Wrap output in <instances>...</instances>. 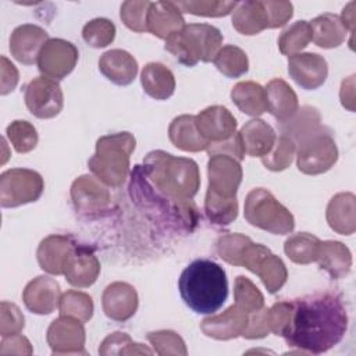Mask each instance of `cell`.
<instances>
[{
	"instance_id": "obj_1",
	"label": "cell",
	"mask_w": 356,
	"mask_h": 356,
	"mask_svg": "<svg viewBox=\"0 0 356 356\" xmlns=\"http://www.w3.org/2000/svg\"><path fill=\"white\" fill-rule=\"evenodd\" d=\"M348 328L342 298L334 292L292 300V314L282 337L300 353L318 355L339 343Z\"/></svg>"
},
{
	"instance_id": "obj_2",
	"label": "cell",
	"mask_w": 356,
	"mask_h": 356,
	"mask_svg": "<svg viewBox=\"0 0 356 356\" xmlns=\"http://www.w3.org/2000/svg\"><path fill=\"white\" fill-rule=\"evenodd\" d=\"M178 288L184 303L197 314H214L228 296L224 268L210 259H196L181 273Z\"/></svg>"
},
{
	"instance_id": "obj_3",
	"label": "cell",
	"mask_w": 356,
	"mask_h": 356,
	"mask_svg": "<svg viewBox=\"0 0 356 356\" xmlns=\"http://www.w3.org/2000/svg\"><path fill=\"white\" fill-rule=\"evenodd\" d=\"M139 168L154 189L172 200L192 202V197L199 191V167L191 159L153 150L147 153Z\"/></svg>"
},
{
	"instance_id": "obj_4",
	"label": "cell",
	"mask_w": 356,
	"mask_h": 356,
	"mask_svg": "<svg viewBox=\"0 0 356 356\" xmlns=\"http://www.w3.org/2000/svg\"><path fill=\"white\" fill-rule=\"evenodd\" d=\"M207 172L206 216L216 225H228L238 216L236 191L242 181L241 164L228 154H213L207 163Z\"/></svg>"
},
{
	"instance_id": "obj_5",
	"label": "cell",
	"mask_w": 356,
	"mask_h": 356,
	"mask_svg": "<svg viewBox=\"0 0 356 356\" xmlns=\"http://www.w3.org/2000/svg\"><path fill=\"white\" fill-rule=\"evenodd\" d=\"M129 193L132 200L156 217H165L171 225H178L184 231H192L197 224V209L193 202H177L160 193L146 179L139 165L131 174Z\"/></svg>"
},
{
	"instance_id": "obj_6",
	"label": "cell",
	"mask_w": 356,
	"mask_h": 356,
	"mask_svg": "<svg viewBox=\"0 0 356 356\" xmlns=\"http://www.w3.org/2000/svg\"><path fill=\"white\" fill-rule=\"evenodd\" d=\"M135 149V138L129 132L102 136L88 165L92 174L108 186H120L129 172V156Z\"/></svg>"
},
{
	"instance_id": "obj_7",
	"label": "cell",
	"mask_w": 356,
	"mask_h": 356,
	"mask_svg": "<svg viewBox=\"0 0 356 356\" xmlns=\"http://www.w3.org/2000/svg\"><path fill=\"white\" fill-rule=\"evenodd\" d=\"M222 33L209 24H189L165 39V50L181 64L193 67L199 61H213L221 49Z\"/></svg>"
},
{
	"instance_id": "obj_8",
	"label": "cell",
	"mask_w": 356,
	"mask_h": 356,
	"mask_svg": "<svg viewBox=\"0 0 356 356\" xmlns=\"http://www.w3.org/2000/svg\"><path fill=\"white\" fill-rule=\"evenodd\" d=\"M243 214L250 225L275 235L289 234L295 228L292 213L264 188H254L248 193Z\"/></svg>"
},
{
	"instance_id": "obj_9",
	"label": "cell",
	"mask_w": 356,
	"mask_h": 356,
	"mask_svg": "<svg viewBox=\"0 0 356 356\" xmlns=\"http://www.w3.org/2000/svg\"><path fill=\"white\" fill-rule=\"evenodd\" d=\"M298 145V170L307 175L328 171L338 160L335 140L325 127L318 125L295 142Z\"/></svg>"
},
{
	"instance_id": "obj_10",
	"label": "cell",
	"mask_w": 356,
	"mask_h": 356,
	"mask_svg": "<svg viewBox=\"0 0 356 356\" xmlns=\"http://www.w3.org/2000/svg\"><path fill=\"white\" fill-rule=\"evenodd\" d=\"M44 189L43 178L29 168H10L0 175L1 207H18L36 202Z\"/></svg>"
},
{
	"instance_id": "obj_11",
	"label": "cell",
	"mask_w": 356,
	"mask_h": 356,
	"mask_svg": "<svg viewBox=\"0 0 356 356\" xmlns=\"http://www.w3.org/2000/svg\"><path fill=\"white\" fill-rule=\"evenodd\" d=\"M24 99L31 114L42 120L58 115L64 106V95L58 82L43 75L26 85Z\"/></svg>"
},
{
	"instance_id": "obj_12",
	"label": "cell",
	"mask_w": 356,
	"mask_h": 356,
	"mask_svg": "<svg viewBox=\"0 0 356 356\" xmlns=\"http://www.w3.org/2000/svg\"><path fill=\"white\" fill-rule=\"evenodd\" d=\"M78 57L79 53L75 44L60 38H53L42 47L36 64L43 76L60 81L72 72Z\"/></svg>"
},
{
	"instance_id": "obj_13",
	"label": "cell",
	"mask_w": 356,
	"mask_h": 356,
	"mask_svg": "<svg viewBox=\"0 0 356 356\" xmlns=\"http://www.w3.org/2000/svg\"><path fill=\"white\" fill-rule=\"evenodd\" d=\"M47 343L53 355H86L83 323L60 316L47 330Z\"/></svg>"
},
{
	"instance_id": "obj_14",
	"label": "cell",
	"mask_w": 356,
	"mask_h": 356,
	"mask_svg": "<svg viewBox=\"0 0 356 356\" xmlns=\"http://www.w3.org/2000/svg\"><path fill=\"white\" fill-rule=\"evenodd\" d=\"M288 74L303 89L320 88L328 76V65L317 53H298L288 57Z\"/></svg>"
},
{
	"instance_id": "obj_15",
	"label": "cell",
	"mask_w": 356,
	"mask_h": 356,
	"mask_svg": "<svg viewBox=\"0 0 356 356\" xmlns=\"http://www.w3.org/2000/svg\"><path fill=\"white\" fill-rule=\"evenodd\" d=\"M199 134L209 142H222L236 134V118L224 106H210L195 115Z\"/></svg>"
},
{
	"instance_id": "obj_16",
	"label": "cell",
	"mask_w": 356,
	"mask_h": 356,
	"mask_svg": "<svg viewBox=\"0 0 356 356\" xmlns=\"http://www.w3.org/2000/svg\"><path fill=\"white\" fill-rule=\"evenodd\" d=\"M49 40L47 32L33 24H22L17 26L10 36L11 56L25 65L38 63L39 53Z\"/></svg>"
},
{
	"instance_id": "obj_17",
	"label": "cell",
	"mask_w": 356,
	"mask_h": 356,
	"mask_svg": "<svg viewBox=\"0 0 356 356\" xmlns=\"http://www.w3.org/2000/svg\"><path fill=\"white\" fill-rule=\"evenodd\" d=\"M100 263L95 253L82 245H75L64 264L65 280L78 288L90 286L99 277Z\"/></svg>"
},
{
	"instance_id": "obj_18",
	"label": "cell",
	"mask_w": 356,
	"mask_h": 356,
	"mask_svg": "<svg viewBox=\"0 0 356 356\" xmlns=\"http://www.w3.org/2000/svg\"><path fill=\"white\" fill-rule=\"evenodd\" d=\"M61 291L56 280L39 275L28 282L22 292L26 309L35 314H50L58 307Z\"/></svg>"
},
{
	"instance_id": "obj_19",
	"label": "cell",
	"mask_w": 356,
	"mask_h": 356,
	"mask_svg": "<svg viewBox=\"0 0 356 356\" xmlns=\"http://www.w3.org/2000/svg\"><path fill=\"white\" fill-rule=\"evenodd\" d=\"M71 197L75 209L83 214L104 210L110 202L108 191L93 175H81L72 182Z\"/></svg>"
},
{
	"instance_id": "obj_20",
	"label": "cell",
	"mask_w": 356,
	"mask_h": 356,
	"mask_svg": "<svg viewBox=\"0 0 356 356\" xmlns=\"http://www.w3.org/2000/svg\"><path fill=\"white\" fill-rule=\"evenodd\" d=\"M104 314L114 321H125L131 318L138 309V293L135 288L127 282H113L107 285L102 296Z\"/></svg>"
},
{
	"instance_id": "obj_21",
	"label": "cell",
	"mask_w": 356,
	"mask_h": 356,
	"mask_svg": "<svg viewBox=\"0 0 356 356\" xmlns=\"http://www.w3.org/2000/svg\"><path fill=\"white\" fill-rule=\"evenodd\" d=\"M248 317L249 314L246 312L241 310L236 305H232L221 314L204 318L200 328L203 334L210 338L227 341L243 334L248 324Z\"/></svg>"
},
{
	"instance_id": "obj_22",
	"label": "cell",
	"mask_w": 356,
	"mask_h": 356,
	"mask_svg": "<svg viewBox=\"0 0 356 356\" xmlns=\"http://www.w3.org/2000/svg\"><path fill=\"white\" fill-rule=\"evenodd\" d=\"M184 26V17L174 1L150 3L146 18V28L150 33L165 40Z\"/></svg>"
},
{
	"instance_id": "obj_23",
	"label": "cell",
	"mask_w": 356,
	"mask_h": 356,
	"mask_svg": "<svg viewBox=\"0 0 356 356\" xmlns=\"http://www.w3.org/2000/svg\"><path fill=\"white\" fill-rule=\"evenodd\" d=\"M100 72L113 83L127 86L132 83L138 74V63L131 53L121 49H113L99 58Z\"/></svg>"
},
{
	"instance_id": "obj_24",
	"label": "cell",
	"mask_w": 356,
	"mask_h": 356,
	"mask_svg": "<svg viewBox=\"0 0 356 356\" xmlns=\"http://www.w3.org/2000/svg\"><path fill=\"white\" fill-rule=\"evenodd\" d=\"M232 26L242 35H257L271 28L270 13L266 1H242L232 11Z\"/></svg>"
},
{
	"instance_id": "obj_25",
	"label": "cell",
	"mask_w": 356,
	"mask_h": 356,
	"mask_svg": "<svg viewBox=\"0 0 356 356\" xmlns=\"http://www.w3.org/2000/svg\"><path fill=\"white\" fill-rule=\"evenodd\" d=\"M75 243L70 236L50 235L44 238L36 252L40 268L53 275L64 273V264Z\"/></svg>"
},
{
	"instance_id": "obj_26",
	"label": "cell",
	"mask_w": 356,
	"mask_h": 356,
	"mask_svg": "<svg viewBox=\"0 0 356 356\" xmlns=\"http://www.w3.org/2000/svg\"><path fill=\"white\" fill-rule=\"evenodd\" d=\"M264 90L267 111L278 122L288 121L298 111V96L284 79H271Z\"/></svg>"
},
{
	"instance_id": "obj_27",
	"label": "cell",
	"mask_w": 356,
	"mask_h": 356,
	"mask_svg": "<svg viewBox=\"0 0 356 356\" xmlns=\"http://www.w3.org/2000/svg\"><path fill=\"white\" fill-rule=\"evenodd\" d=\"M239 135L245 154L250 157H263L268 154L277 139L273 127L259 118L248 121L239 131Z\"/></svg>"
},
{
	"instance_id": "obj_28",
	"label": "cell",
	"mask_w": 356,
	"mask_h": 356,
	"mask_svg": "<svg viewBox=\"0 0 356 356\" xmlns=\"http://www.w3.org/2000/svg\"><path fill=\"white\" fill-rule=\"evenodd\" d=\"M171 143L184 152H200L209 147V142L199 134L195 115L184 114L175 117L168 128Z\"/></svg>"
},
{
	"instance_id": "obj_29",
	"label": "cell",
	"mask_w": 356,
	"mask_h": 356,
	"mask_svg": "<svg viewBox=\"0 0 356 356\" xmlns=\"http://www.w3.org/2000/svg\"><path fill=\"white\" fill-rule=\"evenodd\" d=\"M143 90L156 100H167L174 95V74L161 63H147L140 72Z\"/></svg>"
},
{
	"instance_id": "obj_30",
	"label": "cell",
	"mask_w": 356,
	"mask_h": 356,
	"mask_svg": "<svg viewBox=\"0 0 356 356\" xmlns=\"http://www.w3.org/2000/svg\"><path fill=\"white\" fill-rule=\"evenodd\" d=\"M320 268L327 271L332 278L339 280L350 271L352 254L349 249L337 241L320 242L317 260Z\"/></svg>"
},
{
	"instance_id": "obj_31",
	"label": "cell",
	"mask_w": 356,
	"mask_h": 356,
	"mask_svg": "<svg viewBox=\"0 0 356 356\" xmlns=\"http://www.w3.org/2000/svg\"><path fill=\"white\" fill-rule=\"evenodd\" d=\"M309 24L312 29V40L318 47H338L346 38V28L342 25L341 18L335 14L324 13L312 19Z\"/></svg>"
},
{
	"instance_id": "obj_32",
	"label": "cell",
	"mask_w": 356,
	"mask_h": 356,
	"mask_svg": "<svg viewBox=\"0 0 356 356\" xmlns=\"http://www.w3.org/2000/svg\"><path fill=\"white\" fill-rule=\"evenodd\" d=\"M327 221L331 229L341 235L355 231V195L350 192L335 195L327 206Z\"/></svg>"
},
{
	"instance_id": "obj_33",
	"label": "cell",
	"mask_w": 356,
	"mask_h": 356,
	"mask_svg": "<svg viewBox=\"0 0 356 356\" xmlns=\"http://www.w3.org/2000/svg\"><path fill=\"white\" fill-rule=\"evenodd\" d=\"M231 99L248 115L257 117L267 111L266 90L260 83L252 81L238 82L231 90Z\"/></svg>"
},
{
	"instance_id": "obj_34",
	"label": "cell",
	"mask_w": 356,
	"mask_h": 356,
	"mask_svg": "<svg viewBox=\"0 0 356 356\" xmlns=\"http://www.w3.org/2000/svg\"><path fill=\"white\" fill-rule=\"evenodd\" d=\"M320 239L307 232H299L289 236L284 243V252L296 264H309L317 260Z\"/></svg>"
},
{
	"instance_id": "obj_35",
	"label": "cell",
	"mask_w": 356,
	"mask_h": 356,
	"mask_svg": "<svg viewBox=\"0 0 356 356\" xmlns=\"http://www.w3.org/2000/svg\"><path fill=\"white\" fill-rule=\"evenodd\" d=\"M321 125V117L317 108L310 106H303L285 122H280L281 135L288 136L293 142L300 139L303 135L309 134L314 128Z\"/></svg>"
},
{
	"instance_id": "obj_36",
	"label": "cell",
	"mask_w": 356,
	"mask_h": 356,
	"mask_svg": "<svg viewBox=\"0 0 356 356\" xmlns=\"http://www.w3.org/2000/svg\"><path fill=\"white\" fill-rule=\"evenodd\" d=\"M216 68L228 78H239L249 70V60L246 53L234 44L222 46L213 58Z\"/></svg>"
},
{
	"instance_id": "obj_37",
	"label": "cell",
	"mask_w": 356,
	"mask_h": 356,
	"mask_svg": "<svg viewBox=\"0 0 356 356\" xmlns=\"http://www.w3.org/2000/svg\"><path fill=\"white\" fill-rule=\"evenodd\" d=\"M254 274L259 275L270 293H275L277 291H280L288 278V271L284 261L271 252L260 260L259 266L254 270Z\"/></svg>"
},
{
	"instance_id": "obj_38",
	"label": "cell",
	"mask_w": 356,
	"mask_h": 356,
	"mask_svg": "<svg viewBox=\"0 0 356 356\" xmlns=\"http://www.w3.org/2000/svg\"><path fill=\"white\" fill-rule=\"evenodd\" d=\"M58 309L61 316L76 318L86 323L93 316V302L92 298L81 291H67L60 296Z\"/></svg>"
},
{
	"instance_id": "obj_39",
	"label": "cell",
	"mask_w": 356,
	"mask_h": 356,
	"mask_svg": "<svg viewBox=\"0 0 356 356\" xmlns=\"http://www.w3.org/2000/svg\"><path fill=\"white\" fill-rule=\"evenodd\" d=\"M312 42V29L307 21H296L288 26L278 39L280 51L285 56L298 54Z\"/></svg>"
},
{
	"instance_id": "obj_40",
	"label": "cell",
	"mask_w": 356,
	"mask_h": 356,
	"mask_svg": "<svg viewBox=\"0 0 356 356\" xmlns=\"http://www.w3.org/2000/svg\"><path fill=\"white\" fill-rule=\"evenodd\" d=\"M235 305L248 314L264 307V296L257 286L246 277L238 275L234 285Z\"/></svg>"
},
{
	"instance_id": "obj_41",
	"label": "cell",
	"mask_w": 356,
	"mask_h": 356,
	"mask_svg": "<svg viewBox=\"0 0 356 356\" xmlns=\"http://www.w3.org/2000/svg\"><path fill=\"white\" fill-rule=\"evenodd\" d=\"M152 355L147 346L142 343H136L131 339V337L125 332H113L104 338L99 348V355Z\"/></svg>"
},
{
	"instance_id": "obj_42",
	"label": "cell",
	"mask_w": 356,
	"mask_h": 356,
	"mask_svg": "<svg viewBox=\"0 0 356 356\" xmlns=\"http://www.w3.org/2000/svg\"><path fill=\"white\" fill-rule=\"evenodd\" d=\"M6 135L10 140V143L13 145V147L15 149V152H18V153H28V152L33 150L36 147L38 139H39L36 128L25 120L13 121L7 127Z\"/></svg>"
},
{
	"instance_id": "obj_43",
	"label": "cell",
	"mask_w": 356,
	"mask_h": 356,
	"mask_svg": "<svg viewBox=\"0 0 356 356\" xmlns=\"http://www.w3.org/2000/svg\"><path fill=\"white\" fill-rule=\"evenodd\" d=\"M295 142L288 136L280 135L275 139L271 152L261 157V163L270 171H282L291 165L295 156Z\"/></svg>"
},
{
	"instance_id": "obj_44",
	"label": "cell",
	"mask_w": 356,
	"mask_h": 356,
	"mask_svg": "<svg viewBox=\"0 0 356 356\" xmlns=\"http://www.w3.org/2000/svg\"><path fill=\"white\" fill-rule=\"evenodd\" d=\"M82 38L89 46L95 49L106 47L115 38V26L107 18H95L85 24L82 29Z\"/></svg>"
},
{
	"instance_id": "obj_45",
	"label": "cell",
	"mask_w": 356,
	"mask_h": 356,
	"mask_svg": "<svg viewBox=\"0 0 356 356\" xmlns=\"http://www.w3.org/2000/svg\"><path fill=\"white\" fill-rule=\"evenodd\" d=\"M147 339L157 355H186L184 339L171 330H160L147 334Z\"/></svg>"
},
{
	"instance_id": "obj_46",
	"label": "cell",
	"mask_w": 356,
	"mask_h": 356,
	"mask_svg": "<svg viewBox=\"0 0 356 356\" xmlns=\"http://www.w3.org/2000/svg\"><path fill=\"white\" fill-rule=\"evenodd\" d=\"M179 11L202 17H224L235 10L236 1H178Z\"/></svg>"
},
{
	"instance_id": "obj_47",
	"label": "cell",
	"mask_w": 356,
	"mask_h": 356,
	"mask_svg": "<svg viewBox=\"0 0 356 356\" xmlns=\"http://www.w3.org/2000/svg\"><path fill=\"white\" fill-rule=\"evenodd\" d=\"M150 1H125L121 4L120 17L122 22L135 32H145Z\"/></svg>"
},
{
	"instance_id": "obj_48",
	"label": "cell",
	"mask_w": 356,
	"mask_h": 356,
	"mask_svg": "<svg viewBox=\"0 0 356 356\" xmlns=\"http://www.w3.org/2000/svg\"><path fill=\"white\" fill-rule=\"evenodd\" d=\"M25 318L19 307L14 303L3 300L0 303V334L1 337H8L19 334L24 330Z\"/></svg>"
},
{
	"instance_id": "obj_49",
	"label": "cell",
	"mask_w": 356,
	"mask_h": 356,
	"mask_svg": "<svg viewBox=\"0 0 356 356\" xmlns=\"http://www.w3.org/2000/svg\"><path fill=\"white\" fill-rule=\"evenodd\" d=\"M292 314V302H278L268 309V323H270V332L275 335L284 334L286 330Z\"/></svg>"
},
{
	"instance_id": "obj_50",
	"label": "cell",
	"mask_w": 356,
	"mask_h": 356,
	"mask_svg": "<svg viewBox=\"0 0 356 356\" xmlns=\"http://www.w3.org/2000/svg\"><path fill=\"white\" fill-rule=\"evenodd\" d=\"M270 332V323H268V309L261 307L257 312H253L248 317L246 328L242 334L243 338L256 339L268 335Z\"/></svg>"
},
{
	"instance_id": "obj_51",
	"label": "cell",
	"mask_w": 356,
	"mask_h": 356,
	"mask_svg": "<svg viewBox=\"0 0 356 356\" xmlns=\"http://www.w3.org/2000/svg\"><path fill=\"white\" fill-rule=\"evenodd\" d=\"M206 150H207L209 156H213V154H228V156L236 159L238 161L245 159V150H243V146H242V140H241L239 132H236L234 136H231L227 140L216 142V143H209V147Z\"/></svg>"
},
{
	"instance_id": "obj_52",
	"label": "cell",
	"mask_w": 356,
	"mask_h": 356,
	"mask_svg": "<svg viewBox=\"0 0 356 356\" xmlns=\"http://www.w3.org/2000/svg\"><path fill=\"white\" fill-rule=\"evenodd\" d=\"M32 352L31 342L21 334L3 337L0 343V355H32Z\"/></svg>"
},
{
	"instance_id": "obj_53",
	"label": "cell",
	"mask_w": 356,
	"mask_h": 356,
	"mask_svg": "<svg viewBox=\"0 0 356 356\" xmlns=\"http://www.w3.org/2000/svg\"><path fill=\"white\" fill-rule=\"evenodd\" d=\"M270 19H271V28H280L284 26L293 15V7L289 1H266Z\"/></svg>"
},
{
	"instance_id": "obj_54",
	"label": "cell",
	"mask_w": 356,
	"mask_h": 356,
	"mask_svg": "<svg viewBox=\"0 0 356 356\" xmlns=\"http://www.w3.org/2000/svg\"><path fill=\"white\" fill-rule=\"evenodd\" d=\"M18 83V71L13 63H10L4 56H1V79H0V93L7 95L14 90Z\"/></svg>"
},
{
	"instance_id": "obj_55",
	"label": "cell",
	"mask_w": 356,
	"mask_h": 356,
	"mask_svg": "<svg viewBox=\"0 0 356 356\" xmlns=\"http://www.w3.org/2000/svg\"><path fill=\"white\" fill-rule=\"evenodd\" d=\"M341 89H342V90H346V93H343V92L339 93L342 106L346 107L348 110L353 111V102H355V96H353V79H352L349 88H348V81H342Z\"/></svg>"
}]
</instances>
